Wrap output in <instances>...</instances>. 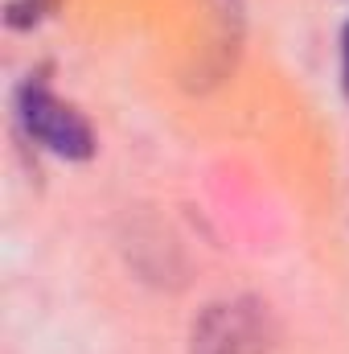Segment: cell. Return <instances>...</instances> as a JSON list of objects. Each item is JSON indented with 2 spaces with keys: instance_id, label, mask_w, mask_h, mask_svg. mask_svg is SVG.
Returning a JSON list of instances; mask_svg holds the SVG:
<instances>
[{
  "instance_id": "3",
  "label": "cell",
  "mask_w": 349,
  "mask_h": 354,
  "mask_svg": "<svg viewBox=\"0 0 349 354\" xmlns=\"http://www.w3.org/2000/svg\"><path fill=\"white\" fill-rule=\"evenodd\" d=\"M58 0H4V21L12 29H33Z\"/></svg>"
},
{
  "instance_id": "2",
  "label": "cell",
  "mask_w": 349,
  "mask_h": 354,
  "mask_svg": "<svg viewBox=\"0 0 349 354\" xmlns=\"http://www.w3.org/2000/svg\"><path fill=\"white\" fill-rule=\"evenodd\" d=\"M193 354H275L267 309L255 301L210 305L193 326Z\"/></svg>"
},
{
  "instance_id": "1",
  "label": "cell",
  "mask_w": 349,
  "mask_h": 354,
  "mask_svg": "<svg viewBox=\"0 0 349 354\" xmlns=\"http://www.w3.org/2000/svg\"><path fill=\"white\" fill-rule=\"evenodd\" d=\"M17 115L25 124V132L50 149L54 157H66V161H87L94 153V132L90 124L70 107L62 103L58 95L41 83H25L17 91Z\"/></svg>"
},
{
  "instance_id": "4",
  "label": "cell",
  "mask_w": 349,
  "mask_h": 354,
  "mask_svg": "<svg viewBox=\"0 0 349 354\" xmlns=\"http://www.w3.org/2000/svg\"><path fill=\"white\" fill-rule=\"evenodd\" d=\"M341 79H346V95H349V25H346V41H341Z\"/></svg>"
}]
</instances>
